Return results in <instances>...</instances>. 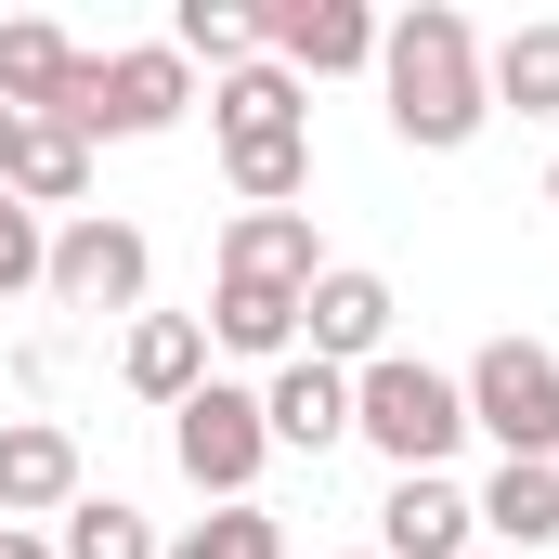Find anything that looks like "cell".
<instances>
[{"instance_id":"1","label":"cell","mask_w":559,"mask_h":559,"mask_svg":"<svg viewBox=\"0 0 559 559\" xmlns=\"http://www.w3.org/2000/svg\"><path fill=\"white\" fill-rule=\"evenodd\" d=\"M378 92H391V143H417V156L481 143V118H495V92H481V26H468L455 0L391 13V26H378Z\"/></svg>"},{"instance_id":"12","label":"cell","mask_w":559,"mask_h":559,"mask_svg":"<svg viewBox=\"0 0 559 559\" xmlns=\"http://www.w3.org/2000/svg\"><path fill=\"white\" fill-rule=\"evenodd\" d=\"M118 378H131L156 417H182V404L209 391V325H195V312H131V338H118Z\"/></svg>"},{"instance_id":"4","label":"cell","mask_w":559,"mask_h":559,"mask_svg":"<svg viewBox=\"0 0 559 559\" xmlns=\"http://www.w3.org/2000/svg\"><path fill=\"white\" fill-rule=\"evenodd\" d=\"M182 105H195V66L169 39H131V52H92L66 131L79 143H156V131H182Z\"/></svg>"},{"instance_id":"27","label":"cell","mask_w":559,"mask_h":559,"mask_svg":"<svg viewBox=\"0 0 559 559\" xmlns=\"http://www.w3.org/2000/svg\"><path fill=\"white\" fill-rule=\"evenodd\" d=\"M338 559H378V547H338Z\"/></svg>"},{"instance_id":"19","label":"cell","mask_w":559,"mask_h":559,"mask_svg":"<svg viewBox=\"0 0 559 559\" xmlns=\"http://www.w3.org/2000/svg\"><path fill=\"white\" fill-rule=\"evenodd\" d=\"M481 92H495V105H521V118H559V13H547V26L481 39Z\"/></svg>"},{"instance_id":"8","label":"cell","mask_w":559,"mask_h":559,"mask_svg":"<svg viewBox=\"0 0 559 559\" xmlns=\"http://www.w3.org/2000/svg\"><path fill=\"white\" fill-rule=\"evenodd\" d=\"M391 274H365V261H325L312 274V299H299V352L312 365H338V378H365L378 352H391Z\"/></svg>"},{"instance_id":"5","label":"cell","mask_w":559,"mask_h":559,"mask_svg":"<svg viewBox=\"0 0 559 559\" xmlns=\"http://www.w3.org/2000/svg\"><path fill=\"white\" fill-rule=\"evenodd\" d=\"M169 455L209 508H261V468H274V429H261V391L248 378H209L182 417H169Z\"/></svg>"},{"instance_id":"14","label":"cell","mask_w":559,"mask_h":559,"mask_svg":"<svg viewBox=\"0 0 559 559\" xmlns=\"http://www.w3.org/2000/svg\"><path fill=\"white\" fill-rule=\"evenodd\" d=\"M79 79H92V52H79L66 26H39V13H26V26H0V105H13V118H66V105H79Z\"/></svg>"},{"instance_id":"10","label":"cell","mask_w":559,"mask_h":559,"mask_svg":"<svg viewBox=\"0 0 559 559\" xmlns=\"http://www.w3.org/2000/svg\"><path fill=\"white\" fill-rule=\"evenodd\" d=\"M92 481H79V429L66 417H0V521H66Z\"/></svg>"},{"instance_id":"22","label":"cell","mask_w":559,"mask_h":559,"mask_svg":"<svg viewBox=\"0 0 559 559\" xmlns=\"http://www.w3.org/2000/svg\"><path fill=\"white\" fill-rule=\"evenodd\" d=\"M52 559H156V521H143L131 495H79L52 521Z\"/></svg>"},{"instance_id":"16","label":"cell","mask_w":559,"mask_h":559,"mask_svg":"<svg viewBox=\"0 0 559 559\" xmlns=\"http://www.w3.org/2000/svg\"><path fill=\"white\" fill-rule=\"evenodd\" d=\"M195 325H209V352H235V365H286V352H299V286H248V274H222Z\"/></svg>"},{"instance_id":"29","label":"cell","mask_w":559,"mask_h":559,"mask_svg":"<svg viewBox=\"0 0 559 559\" xmlns=\"http://www.w3.org/2000/svg\"><path fill=\"white\" fill-rule=\"evenodd\" d=\"M0 534H13V521H0Z\"/></svg>"},{"instance_id":"21","label":"cell","mask_w":559,"mask_h":559,"mask_svg":"<svg viewBox=\"0 0 559 559\" xmlns=\"http://www.w3.org/2000/svg\"><path fill=\"white\" fill-rule=\"evenodd\" d=\"M222 182H235V209H299V195H312V131H286V143H222Z\"/></svg>"},{"instance_id":"18","label":"cell","mask_w":559,"mask_h":559,"mask_svg":"<svg viewBox=\"0 0 559 559\" xmlns=\"http://www.w3.org/2000/svg\"><path fill=\"white\" fill-rule=\"evenodd\" d=\"M468 508H481V547H559V468H495Z\"/></svg>"},{"instance_id":"11","label":"cell","mask_w":559,"mask_h":559,"mask_svg":"<svg viewBox=\"0 0 559 559\" xmlns=\"http://www.w3.org/2000/svg\"><path fill=\"white\" fill-rule=\"evenodd\" d=\"M261 429H274V455H338L352 442V378L312 365V352H286L261 378Z\"/></svg>"},{"instance_id":"13","label":"cell","mask_w":559,"mask_h":559,"mask_svg":"<svg viewBox=\"0 0 559 559\" xmlns=\"http://www.w3.org/2000/svg\"><path fill=\"white\" fill-rule=\"evenodd\" d=\"M222 274H248V286H299V299H312V274H325L312 209H235V222H222Z\"/></svg>"},{"instance_id":"9","label":"cell","mask_w":559,"mask_h":559,"mask_svg":"<svg viewBox=\"0 0 559 559\" xmlns=\"http://www.w3.org/2000/svg\"><path fill=\"white\" fill-rule=\"evenodd\" d=\"M378 559H481V508L455 468H404L378 495Z\"/></svg>"},{"instance_id":"6","label":"cell","mask_w":559,"mask_h":559,"mask_svg":"<svg viewBox=\"0 0 559 559\" xmlns=\"http://www.w3.org/2000/svg\"><path fill=\"white\" fill-rule=\"evenodd\" d=\"M143 286H156V248H143V222H118V209H79V222H52V274H39V299L52 312H143Z\"/></svg>"},{"instance_id":"24","label":"cell","mask_w":559,"mask_h":559,"mask_svg":"<svg viewBox=\"0 0 559 559\" xmlns=\"http://www.w3.org/2000/svg\"><path fill=\"white\" fill-rule=\"evenodd\" d=\"M39 274H52V222L0 195V299H26V286H39Z\"/></svg>"},{"instance_id":"17","label":"cell","mask_w":559,"mask_h":559,"mask_svg":"<svg viewBox=\"0 0 559 559\" xmlns=\"http://www.w3.org/2000/svg\"><path fill=\"white\" fill-rule=\"evenodd\" d=\"M209 131H222V143H286V131H312V92H299L274 52H261V66L209 79Z\"/></svg>"},{"instance_id":"2","label":"cell","mask_w":559,"mask_h":559,"mask_svg":"<svg viewBox=\"0 0 559 559\" xmlns=\"http://www.w3.org/2000/svg\"><path fill=\"white\" fill-rule=\"evenodd\" d=\"M352 442H378V455H391V481H404V468H442V455L468 442V391H455L429 352L391 338V352L352 378Z\"/></svg>"},{"instance_id":"7","label":"cell","mask_w":559,"mask_h":559,"mask_svg":"<svg viewBox=\"0 0 559 559\" xmlns=\"http://www.w3.org/2000/svg\"><path fill=\"white\" fill-rule=\"evenodd\" d=\"M261 52L286 79H378V13L365 0H261Z\"/></svg>"},{"instance_id":"25","label":"cell","mask_w":559,"mask_h":559,"mask_svg":"<svg viewBox=\"0 0 559 559\" xmlns=\"http://www.w3.org/2000/svg\"><path fill=\"white\" fill-rule=\"evenodd\" d=\"M0 559H52V534H0Z\"/></svg>"},{"instance_id":"3","label":"cell","mask_w":559,"mask_h":559,"mask_svg":"<svg viewBox=\"0 0 559 559\" xmlns=\"http://www.w3.org/2000/svg\"><path fill=\"white\" fill-rule=\"evenodd\" d=\"M455 391H468V429L508 468H559V352L547 338H481L455 365Z\"/></svg>"},{"instance_id":"15","label":"cell","mask_w":559,"mask_h":559,"mask_svg":"<svg viewBox=\"0 0 559 559\" xmlns=\"http://www.w3.org/2000/svg\"><path fill=\"white\" fill-rule=\"evenodd\" d=\"M0 195L39 209V222H52V209L79 222V209H92V143L66 131V118H26V131H13V169H0Z\"/></svg>"},{"instance_id":"26","label":"cell","mask_w":559,"mask_h":559,"mask_svg":"<svg viewBox=\"0 0 559 559\" xmlns=\"http://www.w3.org/2000/svg\"><path fill=\"white\" fill-rule=\"evenodd\" d=\"M13 131H26V118H13V105H0V169H13Z\"/></svg>"},{"instance_id":"28","label":"cell","mask_w":559,"mask_h":559,"mask_svg":"<svg viewBox=\"0 0 559 559\" xmlns=\"http://www.w3.org/2000/svg\"><path fill=\"white\" fill-rule=\"evenodd\" d=\"M547 209H559V169H547Z\"/></svg>"},{"instance_id":"20","label":"cell","mask_w":559,"mask_h":559,"mask_svg":"<svg viewBox=\"0 0 559 559\" xmlns=\"http://www.w3.org/2000/svg\"><path fill=\"white\" fill-rule=\"evenodd\" d=\"M169 52H182V66H209V79L261 66V0H182V13H169Z\"/></svg>"},{"instance_id":"23","label":"cell","mask_w":559,"mask_h":559,"mask_svg":"<svg viewBox=\"0 0 559 559\" xmlns=\"http://www.w3.org/2000/svg\"><path fill=\"white\" fill-rule=\"evenodd\" d=\"M156 559H286V521L274 508H209L182 547H156Z\"/></svg>"}]
</instances>
